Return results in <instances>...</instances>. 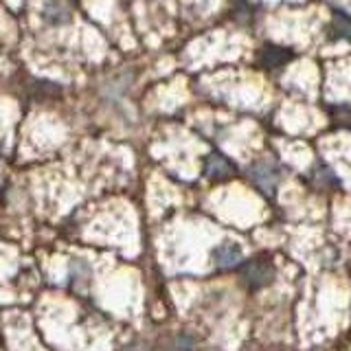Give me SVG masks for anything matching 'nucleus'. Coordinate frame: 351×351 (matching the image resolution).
Masks as SVG:
<instances>
[{"label":"nucleus","instance_id":"1","mask_svg":"<svg viewBox=\"0 0 351 351\" xmlns=\"http://www.w3.org/2000/svg\"><path fill=\"white\" fill-rule=\"evenodd\" d=\"M241 279H244L252 290L266 288L274 281V266L268 257H252L241 268Z\"/></svg>","mask_w":351,"mask_h":351},{"label":"nucleus","instance_id":"2","mask_svg":"<svg viewBox=\"0 0 351 351\" xmlns=\"http://www.w3.org/2000/svg\"><path fill=\"white\" fill-rule=\"evenodd\" d=\"M248 176H250V180H252V184L257 186V189L272 195L274 189H277L279 180H281V169L277 167V165L268 162V160H259V162L250 165V167H248Z\"/></svg>","mask_w":351,"mask_h":351},{"label":"nucleus","instance_id":"3","mask_svg":"<svg viewBox=\"0 0 351 351\" xmlns=\"http://www.w3.org/2000/svg\"><path fill=\"white\" fill-rule=\"evenodd\" d=\"M204 176L211 180H228L235 176V165L222 154H208L204 160Z\"/></svg>","mask_w":351,"mask_h":351},{"label":"nucleus","instance_id":"4","mask_svg":"<svg viewBox=\"0 0 351 351\" xmlns=\"http://www.w3.org/2000/svg\"><path fill=\"white\" fill-rule=\"evenodd\" d=\"M294 58V53L285 47H277V44H268L259 51V64L268 71H277L281 66H285Z\"/></svg>","mask_w":351,"mask_h":351},{"label":"nucleus","instance_id":"5","mask_svg":"<svg viewBox=\"0 0 351 351\" xmlns=\"http://www.w3.org/2000/svg\"><path fill=\"white\" fill-rule=\"evenodd\" d=\"M213 263L219 270H228V268H235L241 263V246L235 244V241H224L213 250Z\"/></svg>","mask_w":351,"mask_h":351},{"label":"nucleus","instance_id":"6","mask_svg":"<svg viewBox=\"0 0 351 351\" xmlns=\"http://www.w3.org/2000/svg\"><path fill=\"white\" fill-rule=\"evenodd\" d=\"M42 16L49 25H64V22L71 20V9L64 0H49V3L44 5Z\"/></svg>","mask_w":351,"mask_h":351},{"label":"nucleus","instance_id":"7","mask_svg":"<svg viewBox=\"0 0 351 351\" xmlns=\"http://www.w3.org/2000/svg\"><path fill=\"white\" fill-rule=\"evenodd\" d=\"M327 36L329 40H351V16L336 11L332 16V22H329Z\"/></svg>","mask_w":351,"mask_h":351},{"label":"nucleus","instance_id":"8","mask_svg":"<svg viewBox=\"0 0 351 351\" xmlns=\"http://www.w3.org/2000/svg\"><path fill=\"white\" fill-rule=\"evenodd\" d=\"M71 283L77 285V288H88V283H90V277H93V270L88 266L86 261L82 259H73L71 261Z\"/></svg>","mask_w":351,"mask_h":351},{"label":"nucleus","instance_id":"9","mask_svg":"<svg viewBox=\"0 0 351 351\" xmlns=\"http://www.w3.org/2000/svg\"><path fill=\"white\" fill-rule=\"evenodd\" d=\"M332 119L338 125L351 130V106H336L332 108Z\"/></svg>","mask_w":351,"mask_h":351},{"label":"nucleus","instance_id":"10","mask_svg":"<svg viewBox=\"0 0 351 351\" xmlns=\"http://www.w3.org/2000/svg\"><path fill=\"white\" fill-rule=\"evenodd\" d=\"M125 351H138V347H130V349H125Z\"/></svg>","mask_w":351,"mask_h":351}]
</instances>
